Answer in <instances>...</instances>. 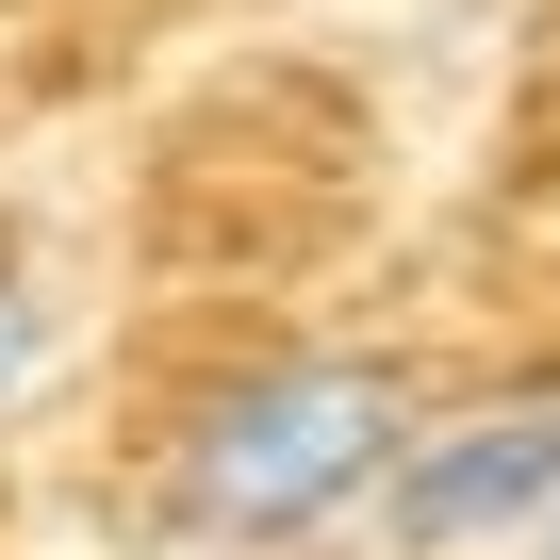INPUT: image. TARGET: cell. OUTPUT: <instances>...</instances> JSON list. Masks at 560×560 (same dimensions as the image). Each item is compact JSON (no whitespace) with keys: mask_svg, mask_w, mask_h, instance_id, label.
<instances>
[{"mask_svg":"<svg viewBox=\"0 0 560 560\" xmlns=\"http://www.w3.org/2000/svg\"><path fill=\"white\" fill-rule=\"evenodd\" d=\"M429 429V380L380 363V347H264L231 363L165 462H149V527L198 544V560H298V544H347L380 511V478L412 462Z\"/></svg>","mask_w":560,"mask_h":560,"instance_id":"6da1fadb","label":"cell"},{"mask_svg":"<svg viewBox=\"0 0 560 560\" xmlns=\"http://www.w3.org/2000/svg\"><path fill=\"white\" fill-rule=\"evenodd\" d=\"M560 511V380L544 396H478V412H429L412 462L380 478L363 544L380 560H494Z\"/></svg>","mask_w":560,"mask_h":560,"instance_id":"7a4b0ae2","label":"cell"},{"mask_svg":"<svg viewBox=\"0 0 560 560\" xmlns=\"http://www.w3.org/2000/svg\"><path fill=\"white\" fill-rule=\"evenodd\" d=\"M50 363H67V314H50V280L0 247V429H18L34 396H50Z\"/></svg>","mask_w":560,"mask_h":560,"instance_id":"3957f363","label":"cell"},{"mask_svg":"<svg viewBox=\"0 0 560 560\" xmlns=\"http://www.w3.org/2000/svg\"><path fill=\"white\" fill-rule=\"evenodd\" d=\"M494 560H560V511H544V527H527V544H494Z\"/></svg>","mask_w":560,"mask_h":560,"instance_id":"277c9868","label":"cell"}]
</instances>
